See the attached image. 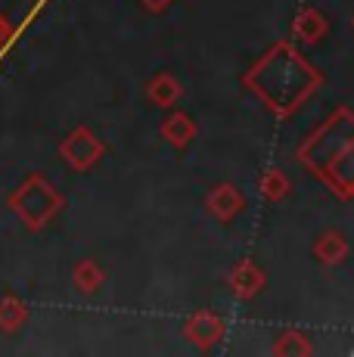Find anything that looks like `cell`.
Returning a JSON list of instances; mask_svg holds the SVG:
<instances>
[{
  "label": "cell",
  "mask_w": 354,
  "mask_h": 357,
  "mask_svg": "<svg viewBox=\"0 0 354 357\" xmlns=\"http://www.w3.org/2000/svg\"><path fill=\"white\" fill-rule=\"evenodd\" d=\"M22 320H25V307L16 298L0 301V329H16Z\"/></svg>",
  "instance_id": "obj_2"
},
{
  "label": "cell",
  "mask_w": 354,
  "mask_h": 357,
  "mask_svg": "<svg viewBox=\"0 0 354 357\" xmlns=\"http://www.w3.org/2000/svg\"><path fill=\"white\" fill-rule=\"evenodd\" d=\"M6 34H10V25H6V22H3V16H0V44L6 40Z\"/></svg>",
  "instance_id": "obj_3"
},
{
  "label": "cell",
  "mask_w": 354,
  "mask_h": 357,
  "mask_svg": "<svg viewBox=\"0 0 354 357\" xmlns=\"http://www.w3.org/2000/svg\"><path fill=\"white\" fill-rule=\"evenodd\" d=\"M10 205L19 211V218H22V221H29L31 227H40V224L53 215V208L59 205V199L53 196V190L47 187L40 177H31L29 183H22V187L13 193Z\"/></svg>",
  "instance_id": "obj_1"
}]
</instances>
